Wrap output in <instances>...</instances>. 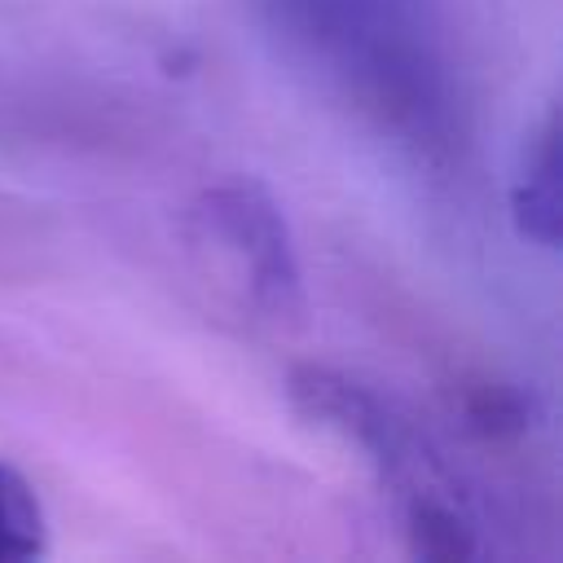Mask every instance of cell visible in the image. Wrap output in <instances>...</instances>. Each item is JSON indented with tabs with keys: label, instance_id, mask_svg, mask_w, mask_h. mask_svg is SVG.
Segmentation results:
<instances>
[{
	"label": "cell",
	"instance_id": "6da1fadb",
	"mask_svg": "<svg viewBox=\"0 0 563 563\" xmlns=\"http://www.w3.org/2000/svg\"><path fill=\"white\" fill-rule=\"evenodd\" d=\"M295 400L308 418L334 427L339 435H347L356 449L369 453V466L391 493L396 515L413 541V554L471 559L479 550L466 493L457 488L440 453L427 444V435H418L391 405H383L369 387L325 369L295 374Z\"/></svg>",
	"mask_w": 563,
	"mask_h": 563
},
{
	"label": "cell",
	"instance_id": "7a4b0ae2",
	"mask_svg": "<svg viewBox=\"0 0 563 563\" xmlns=\"http://www.w3.org/2000/svg\"><path fill=\"white\" fill-rule=\"evenodd\" d=\"M185 246L198 277L255 325L303 317V277L282 207L260 180L233 176L202 189L185 216Z\"/></svg>",
	"mask_w": 563,
	"mask_h": 563
},
{
	"label": "cell",
	"instance_id": "3957f363",
	"mask_svg": "<svg viewBox=\"0 0 563 563\" xmlns=\"http://www.w3.org/2000/svg\"><path fill=\"white\" fill-rule=\"evenodd\" d=\"M510 211L523 238L554 246L559 242V123L545 114V123L523 145L515 185H510Z\"/></svg>",
	"mask_w": 563,
	"mask_h": 563
},
{
	"label": "cell",
	"instance_id": "277c9868",
	"mask_svg": "<svg viewBox=\"0 0 563 563\" xmlns=\"http://www.w3.org/2000/svg\"><path fill=\"white\" fill-rule=\"evenodd\" d=\"M48 545V523L35 488L26 484L22 471L0 462V563H22L44 554Z\"/></svg>",
	"mask_w": 563,
	"mask_h": 563
}]
</instances>
